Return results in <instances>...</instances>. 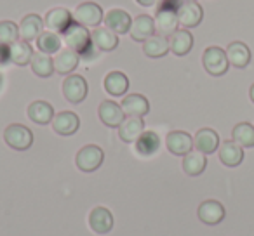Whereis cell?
Here are the masks:
<instances>
[{
    "label": "cell",
    "mask_w": 254,
    "mask_h": 236,
    "mask_svg": "<svg viewBox=\"0 0 254 236\" xmlns=\"http://www.w3.org/2000/svg\"><path fill=\"white\" fill-rule=\"evenodd\" d=\"M63 40L68 49L75 50L78 56L85 57V59H92L94 57V44H92L91 39V32L84 25L75 21V19L63 32Z\"/></svg>",
    "instance_id": "cell-1"
},
{
    "label": "cell",
    "mask_w": 254,
    "mask_h": 236,
    "mask_svg": "<svg viewBox=\"0 0 254 236\" xmlns=\"http://www.w3.org/2000/svg\"><path fill=\"white\" fill-rule=\"evenodd\" d=\"M180 0H162V4L157 7L155 12V28L157 33L162 37H167L169 39L174 32L178 30V7H180Z\"/></svg>",
    "instance_id": "cell-2"
},
{
    "label": "cell",
    "mask_w": 254,
    "mask_h": 236,
    "mask_svg": "<svg viewBox=\"0 0 254 236\" xmlns=\"http://www.w3.org/2000/svg\"><path fill=\"white\" fill-rule=\"evenodd\" d=\"M4 141L16 151H26L33 144V132L21 124H11L4 131Z\"/></svg>",
    "instance_id": "cell-3"
},
{
    "label": "cell",
    "mask_w": 254,
    "mask_h": 236,
    "mask_svg": "<svg viewBox=\"0 0 254 236\" xmlns=\"http://www.w3.org/2000/svg\"><path fill=\"white\" fill-rule=\"evenodd\" d=\"M202 64L204 70L212 77H221L228 71V57H226V50H223L221 47H207L202 54Z\"/></svg>",
    "instance_id": "cell-4"
},
{
    "label": "cell",
    "mask_w": 254,
    "mask_h": 236,
    "mask_svg": "<svg viewBox=\"0 0 254 236\" xmlns=\"http://www.w3.org/2000/svg\"><path fill=\"white\" fill-rule=\"evenodd\" d=\"M103 160H105L103 149L96 144H87L78 149L77 156H75V165H77V169L82 170V172L91 174L101 167Z\"/></svg>",
    "instance_id": "cell-5"
},
{
    "label": "cell",
    "mask_w": 254,
    "mask_h": 236,
    "mask_svg": "<svg viewBox=\"0 0 254 236\" xmlns=\"http://www.w3.org/2000/svg\"><path fill=\"white\" fill-rule=\"evenodd\" d=\"M87 80L80 75H68L63 82V95L71 104H80L87 97Z\"/></svg>",
    "instance_id": "cell-6"
},
{
    "label": "cell",
    "mask_w": 254,
    "mask_h": 236,
    "mask_svg": "<svg viewBox=\"0 0 254 236\" xmlns=\"http://www.w3.org/2000/svg\"><path fill=\"white\" fill-rule=\"evenodd\" d=\"M98 116L103 125L110 129H119L126 120V113H124L122 106L117 104L115 101H103L98 108Z\"/></svg>",
    "instance_id": "cell-7"
},
{
    "label": "cell",
    "mask_w": 254,
    "mask_h": 236,
    "mask_svg": "<svg viewBox=\"0 0 254 236\" xmlns=\"http://www.w3.org/2000/svg\"><path fill=\"white\" fill-rule=\"evenodd\" d=\"M103 9L94 2H82L73 12V19L84 26H98L103 21Z\"/></svg>",
    "instance_id": "cell-8"
},
{
    "label": "cell",
    "mask_w": 254,
    "mask_h": 236,
    "mask_svg": "<svg viewBox=\"0 0 254 236\" xmlns=\"http://www.w3.org/2000/svg\"><path fill=\"white\" fill-rule=\"evenodd\" d=\"M53 131L60 136H73L80 127V118L73 111H60L53 118Z\"/></svg>",
    "instance_id": "cell-9"
},
{
    "label": "cell",
    "mask_w": 254,
    "mask_h": 236,
    "mask_svg": "<svg viewBox=\"0 0 254 236\" xmlns=\"http://www.w3.org/2000/svg\"><path fill=\"white\" fill-rule=\"evenodd\" d=\"M157 33L155 21H153L152 16L148 14H139L132 19L131 30H129V35L134 42H145L150 37H153Z\"/></svg>",
    "instance_id": "cell-10"
},
{
    "label": "cell",
    "mask_w": 254,
    "mask_h": 236,
    "mask_svg": "<svg viewBox=\"0 0 254 236\" xmlns=\"http://www.w3.org/2000/svg\"><path fill=\"white\" fill-rule=\"evenodd\" d=\"M166 146L173 155L185 156L193 149V138L185 131H173L167 134Z\"/></svg>",
    "instance_id": "cell-11"
},
{
    "label": "cell",
    "mask_w": 254,
    "mask_h": 236,
    "mask_svg": "<svg viewBox=\"0 0 254 236\" xmlns=\"http://www.w3.org/2000/svg\"><path fill=\"white\" fill-rule=\"evenodd\" d=\"M73 21V14L64 7H54L44 18V26L49 32L54 33H63L64 30L70 26V23Z\"/></svg>",
    "instance_id": "cell-12"
},
{
    "label": "cell",
    "mask_w": 254,
    "mask_h": 236,
    "mask_svg": "<svg viewBox=\"0 0 254 236\" xmlns=\"http://www.w3.org/2000/svg\"><path fill=\"white\" fill-rule=\"evenodd\" d=\"M204 19V11L197 2H181L178 7V21L185 28H195Z\"/></svg>",
    "instance_id": "cell-13"
},
{
    "label": "cell",
    "mask_w": 254,
    "mask_h": 236,
    "mask_svg": "<svg viewBox=\"0 0 254 236\" xmlns=\"http://www.w3.org/2000/svg\"><path fill=\"white\" fill-rule=\"evenodd\" d=\"M197 215L200 222L207 226H216L225 219V207L218 200H205L198 205Z\"/></svg>",
    "instance_id": "cell-14"
},
{
    "label": "cell",
    "mask_w": 254,
    "mask_h": 236,
    "mask_svg": "<svg viewBox=\"0 0 254 236\" xmlns=\"http://www.w3.org/2000/svg\"><path fill=\"white\" fill-rule=\"evenodd\" d=\"M89 228L96 235H106L113 228V214L105 207H96L89 214Z\"/></svg>",
    "instance_id": "cell-15"
},
{
    "label": "cell",
    "mask_w": 254,
    "mask_h": 236,
    "mask_svg": "<svg viewBox=\"0 0 254 236\" xmlns=\"http://www.w3.org/2000/svg\"><path fill=\"white\" fill-rule=\"evenodd\" d=\"M103 21H105L106 28L115 32L117 35L119 33H129L132 25L131 16H129V12L124 11V9H110L105 18H103Z\"/></svg>",
    "instance_id": "cell-16"
},
{
    "label": "cell",
    "mask_w": 254,
    "mask_h": 236,
    "mask_svg": "<svg viewBox=\"0 0 254 236\" xmlns=\"http://www.w3.org/2000/svg\"><path fill=\"white\" fill-rule=\"evenodd\" d=\"M145 132V122L139 116H127L122 122V125L119 127V138L124 142L131 144L139 139V136Z\"/></svg>",
    "instance_id": "cell-17"
},
{
    "label": "cell",
    "mask_w": 254,
    "mask_h": 236,
    "mask_svg": "<svg viewBox=\"0 0 254 236\" xmlns=\"http://www.w3.org/2000/svg\"><path fill=\"white\" fill-rule=\"evenodd\" d=\"M193 146L197 151L204 153V155H212L218 151L219 148V136L212 129H200L193 138Z\"/></svg>",
    "instance_id": "cell-18"
},
{
    "label": "cell",
    "mask_w": 254,
    "mask_h": 236,
    "mask_svg": "<svg viewBox=\"0 0 254 236\" xmlns=\"http://www.w3.org/2000/svg\"><path fill=\"white\" fill-rule=\"evenodd\" d=\"M219 162L225 167H239L244 160V148L235 141H225L218 148Z\"/></svg>",
    "instance_id": "cell-19"
},
{
    "label": "cell",
    "mask_w": 254,
    "mask_h": 236,
    "mask_svg": "<svg viewBox=\"0 0 254 236\" xmlns=\"http://www.w3.org/2000/svg\"><path fill=\"white\" fill-rule=\"evenodd\" d=\"M122 109L127 116H139L143 118L148 115L150 111V102L143 94H129L122 99Z\"/></svg>",
    "instance_id": "cell-20"
},
{
    "label": "cell",
    "mask_w": 254,
    "mask_h": 236,
    "mask_svg": "<svg viewBox=\"0 0 254 236\" xmlns=\"http://www.w3.org/2000/svg\"><path fill=\"white\" fill-rule=\"evenodd\" d=\"M78 61H80V56H78L75 50L71 49H63L60 52H56L53 59V64H54V71L60 75H70L71 71H75V68L78 66Z\"/></svg>",
    "instance_id": "cell-21"
},
{
    "label": "cell",
    "mask_w": 254,
    "mask_h": 236,
    "mask_svg": "<svg viewBox=\"0 0 254 236\" xmlns=\"http://www.w3.org/2000/svg\"><path fill=\"white\" fill-rule=\"evenodd\" d=\"M42 28L44 21L40 19L39 14H26L19 23V37L25 42H32V40L39 39V35L42 33Z\"/></svg>",
    "instance_id": "cell-22"
},
{
    "label": "cell",
    "mask_w": 254,
    "mask_h": 236,
    "mask_svg": "<svg viewBox=\"0 0 254 236\" xmlns=\"http://www.w3.org/2000/svg\"><path fill=\"white\" fill-rule=\"evenodd\" d=\"M193 47V35L188 30H176L169 37V50L174 56H187Z\"/></svg>",
    "instance_id": "cell-23"
},
{
    "label": "cell",
    "mask_w": 254,
    "mask_h": 236,
    "mask_svg": "<svg viewBox=\"0 0 254 236\" xmlns=\"http://www.w3.org/2000/svg\"><path fill=\"white\" fill-rule=\"evenodd\" d=\"M226 57L233 68H246L251 63V50L244 42H232L226 47Z\"/></svg>",
    "instance_id": "cell-24"
},
{
    "label": "cell",
    "mask_w": 254,
    "mask_h": 236,
    "mask_svg": "<svg viewBox=\"0 0 254 236\" xmlns=\"http://www.w3.org/2000/svg\"><path fill=\"white\" fill-rule=\"evenodd\" d=\"M28 118L37 125H47L54 118V108L47 101H33L28 106Z\"/></svg>",
    "instance_id": "cell-25"
},
{
    "label": "cell",
    "mask_w": 254,
    "mask_h": 236,
    "mask_svg": "<svg viewBox=\"0 0 254 236\" xmlns=\"http://www.w3.org/2000/svg\"><path fill=\"white\" fill-rule=\"evenodd\" d=\"M105 91L108 92L110 95L113 97H120L127 92L129 89V78L122 73V71H110L108 75L105 77Z\"/></svg>",
    "instance_id": "cell-26"
},
{
    "label": "cell",
    "mask_w": 254,
    "mask_h": 236,
    "mask_svg": "<svg viewBox=\"0 0 254 236\" xmlns=\"http://www.w3.org/2000/svg\"><path fill=\"white\" fill-rule=\"evenodd\" d=\"M143 52H145V56L152 57V59L164 57L169 52V39L155 33L153 37H150L148 40L143 42Z\"/></svg>",
    "instance_id": "cell-27"
},
{
    "label": "cell",
    "mask_w": 254,
    "mask_h": 236,
    "mask_svg": "<svg viewBox=\"0 0 254 236\" xmlns=\"http://www.w3.org/2000/svg\"><path fill=\"white\" fill-rule=\"evenodd\" d=\"M91 39H92L94 47H98L103 52H110V50L117 49V46H119V37H117V33L108 28H96L94 32L91 33Z\"/></svg>",
    "instance_id": "cell-28"
},
{
    "label": "cell",
    "mask_w": 254,
    "mask_h": 236,
    "mask_svg": "<svg viewBox=\"0 0 254 236\" xmlns=\"http://www.w3.org/2000/svg\"><path fill=\"white\" fill-rule=\"evenodd\" d=\"M207 167V158H205L204 153L197 151V149H191L188 155L183 156V170L187 176H191V177H197L200 176L202 172L205 170Z\"/></svg>",
    "instance_id": "cell-29"
},
{
    "label": "cell",
    "mask_w": 254,
    "mask_h": 236,
    "mask_svg": "<svg viewBox=\"0 0 254 236\" xmlns=\"http://www.w3.org/2000/svg\"><path fill=\"white\" fill-rule=\"evenodd\" d=\"M11 63H14L16 66H26V64L32 63V57H33V49L30 46V42H25V40H18L14 42L11 47Z\"/></svg>",
    "instance_id": "cell-30"
},
{
    "label": "cell",
    "mask_w": 254,
    "mask_h": 236,
    "mask_svg": "<svg viewBox=\"0 0 254 236\" xmlns=\"http://www.w3.org/2000/svg\"><path fill=\"white\" fill-rule=\"evenodd\" d=\"M160 148V138L152 131H146L139 136L136 141V153L141 156H152L159 151Z\"/></svg>",
    "instance_id": "cell-31"
},
{
    "label": "cell",
    "mask_w": 254,
    "mask_h": 236,
    "mask_svg": "<svg viewBox=\"0 0 254 236\" xmlns=\"http://www.w3.org/2000/svg\"><path fill=\"white\" fill-rule=\"evenodd\" d=\"M32 71L40 78H49L51 75L54 73V64H53V57L49 54H44V52H35L32 57Z\"/></svg>",
    "instance_id": "cell-32"
},
{
    "label": "cell",
    "mask_w": 254,
    "mask_h": 236,
    "mask_svg": "<svg viewBox=\"0 0 254 236\" xmlns=\"http://www.w3.org/2000/svg\"><path fill=\"white\" fill-rule=\"evenodd\" d=\"M232 141L242 148H254V127L247 122H240L233 127Z\"/></svg>",
    "instance_id": "cell-33"
},
{
    "label": "cell",
    "mask_w": 254,
    "mask_h": 236,
    "mask_svg": "<svg viewBox=\"0 0 254 236\" xmlns=\"http://www.w3.org/2000/svg\"><path fill=\"white\" fill-rule=\"evenodd\" d=\"M37 47H39L40 52L44 54H54L60 52L61 49V39L58 37V33L54 32H42L37 39Z\"/></svg>",
    "instance_id": "cell-34"
},
{
    "label": "cell",
    "mask_w": 254,
    "mask_h": 236,
    "mask_svg": "<svg viewBox=\"0 0 254 236\" xmlns=\"http://www.w3.org/2000/svg\"><path fill=\"white\" fill-rule=\"evenodd\" d=\"M19 40V26L12 21H0V44L12 46Z\"/></svg>",
    "instance_id": "cell-35"
},
{
    "label": "cell",
    "mask_w": 254,
    "mask_h": 236,
    "mask_svg": "<svg viewBox=\"0 0 254 236\" xmlns=\"http://www.w3.org/2000/svg\"><path fill=\"white\" fill-rule=\"evenodd\" d=\"M11 46H2L0 44V64H7L11 63V50H9Z\"/></svg>",
    "instance_id": "cell-36"
},
{
    "label": "cell",
    "mask_w": 254,
    "mask_h": 236,
    "mask_svg": "<svg viewBox=\"0 0 254 236\" xmlns=\"http://www.w3.org/2000/svg\"><path fill=\"white\" fill-rule=\"evenodd\" d=\"M139 5H143V7H152V5H155L159 0H136Z\"/></svg>",
    "instance_id": "cell-37"
},
{
    "label": "cell",
    "mask_w": 254,
    "mask_h": 236,
    "mask_svg": "<svg viewBox=\"0 0 254 236\" xmlns=\"http://www.w3.org/2000/svg\"><path fill=\"white\" fill-rule=\"evenodd\" d=\"M249 95H251V101L254 102V84L251 85V89H249Z\"/></svg>",
    "instance_id": "cell-38"
},
{
    "label": "cell",
    "mask_w": 254,
    "mask_h": 236,
    "mask_svg": "<svg viewBox=\"0 0 254 236\" xmlns=\"http://www.w3.org/2000/svg\"><path fill=\"white\" fill-rule=\"evenodd\" d=\"M181 2H197V0H181Z\"/></svg>",
    "instance_id": "cell-39"
},
{
    "label": "cell",
    "mask_w": 254,
    "mask_h": 236,
    "mask_svg": "<svg viewBox=\"0 0 254 236\" xmlns=\"http://www.w3.org/2000/svg\"><path fill=\"white\" fill-rule=\"evenodd\" d=\"M0 84H2V75H0Z\"/></svg>",
    "instance_id": "cell-40"
}]
</instances>
